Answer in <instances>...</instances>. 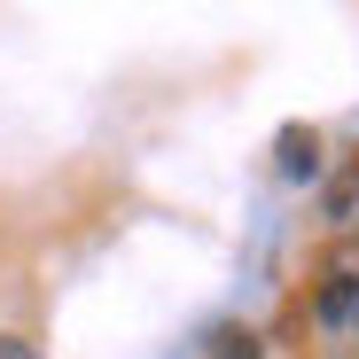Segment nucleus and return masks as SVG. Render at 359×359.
Here are the masks:
<instances>
[{"mask_svg": "<svg viewBox=\"0 0 359 359\" xmlns=\"http://www.w3.org/2000/svg\"><path fill=\"white\" fill-rule=\"evenodd\" d=\"M313 164H320V156H313V133H305V126L281 133V172H289V180H313Z\"/></svg>", "mask_w": 359, "mask_h": 359, "instance_id": "1", "label": "nucleus"}, {"mask_svg": "<svg viewBox=\"0 0 359 359\" xmlns=\"http://www.w3.org/2000/svg\"><path fill=\"white\" fill-rule=\"evenodd\" d=\"M211 359H258V336H250V328H219Z\"/></svg>", "mask_w": 359, "mask_h": 359, "instance_id": "2", "label": "nucleus"}, {"mask_svg": "<svg viewBox=\"0 0 359 359\" xmlns=\"http://www.w3.org/2000/svg\"><path fill=\"white\" fill-rule=\"evenodd\" d=\"M351 297H359L351 281H328V297H320V320H344V313H351Z\"/></svg>", "mask_w": 359, "mask_h": 359, "instance_id": "3", "label": "nucleus"}, {"mask_svg": "<svg viewBox=\"0 0 359 359\" xmlns=\"http://www.w3.org/2000/svg\"><path fill=\"white\" fill-rule=\"evenodd\" d=\"M0 359H39V351H32V336H0Z\"/></svg>", "mask_w": 359, "mask_h": 359, "instance_id": "4", "label": "nucleus"}]
</instances>
